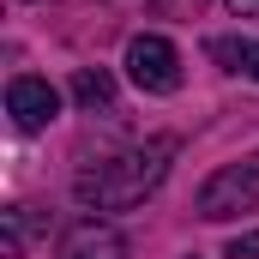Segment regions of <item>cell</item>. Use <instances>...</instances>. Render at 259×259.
Segmentation results:
<instances>
[{
    "label": "cell",
    "instance_id": "cell-1",
    "mask_svg": "<svg viewBox=\"0 0 259 259\" xmlns=\"http://www.w3.org/2000/svg\"><path fill=\"white\" fill-rule=\"evenodd\" d=\"M169 157H175V139H145L121 157H103L97 169H78L72 193L91 211H133L145 193H157V181L169 175Z\"/></svg>",
    "mask_w": 259,
    "mask_h": 259
},
{
    "label": "cell",
    "instance_id": "cell-2",
    "mask_svg": "<svg viewBox=\"0 0 259 259\" xmlns=\"http://www.w3.org/2000/svg\"><path fill=\"white\" fill-rule=\"evenodd\" d=\"M193 211L205 223H229V217H241V211H259V157L253 163H223V169L199 187Z\"/></svg>",
    "mask_w": 259,
    "mask_h": 259
},
{
    "label": "cell",
    "instance_id": "cell-3",
    "mask_svg": "<svg viewBox=\"0 0 259 259\" xmlns=\"http://www.w3.org/2000/svg\"><path fill=\"white\" fill-rule=\"evenodd\" d=\"M127 78L139 91H151V97L181 91V55H175V42L169 36H133L127 42Z\"/></svg>",
    "mask_w": 259,
    "mask_h": 259
},
{
    "label": "cell",
    "instance_id": "cell-4",
    "mask_svg": "<svg viewBox=\"0 0 259 259\" xmlns=\"http://www.w3.org/2000/svg\"><path fill=\"white\" fill-rule=\"evenodd\" d=\"M6 115H12V127H18V133H42L55 115H61V91H55L49 78L18 72V78L6 84Z\"/></svg>",
    "mask_w": 259,
    "mask_h": 259
},
{
    "label": "cell",
    "instance_id": "cell-5",
    "mask_svg": "<svg viewBox=\"0 0 259 259\" xmlns=\"http://www.w3.org/2000/svg\"><path fill=\"white\" fill-rule=\"evenodd\" d=\"M61 259H127V235L115 223L84 217V223H72L61 235Z\"/></svg>",
    "mask_w": 259,
    "mask_h": 259
},
{
    "label": "cell",
    "instance_id": "cell-6",
    "mask_svg": "<svg viewBox=\"0 0 259 259\" xmlns=\"http://www.w3.org/2000/svg\"><path fill=\"white\" fill-rule=\"evenodd\" d=\"M72 103L84 115H115V78L103 66H78L72 72Z\"/></svg>",
    "mask_w": 259,
    "mask_h": 259
},
{
    "label": "cell",
    "instance_id": "cell-7",
    "mask_svg": "<svg viewBox=\"0 0 259 259\" xmlns=\"http://www.w3.org/2000/svg\"><path fill=\"white\" fill-rule=\"evenodd\" d=\"M30 235H36V211H30V205H12V211L0 217V247H6L12 259H24Z\"/></svg>",
    "mask_w": 259,
    "mask_h": 259
},
{
    "label": "cell",
    "instance_id": "cell-8",
    "mask_svg": "<svg viewBox=\"0 0 259 259\" xmlns=\"http://www.w3.org/2000/svg\"><path fill=\"white\" fill-rule=\"evenodd\" d=\"M223 259H259V229L253 235H235V241L223 247Z\"/></svg>",
    "mask_w": 259,
    "mask_h": 259
},
{
    "label": "cell",
    "instance_id": "cell-9",
    "mask_svg": "<svg viewBox=\"0 0 259 259\" xmlns=\"http://www.w3.org/2000/svg\"><path fill=\"white\" fill-rule=\"evenodd\" d=\"M241 66H247V72L259 78V42H241Z\"/></svg>",
    "mask_w": 259,
    "mask_h": 259
},
{
    "label": "cell",
    "instance_id": "cell-10",
    "mask_svg": "<svg viewBox=\"0 0 259 259\" xmlns=\"http://www.w3.org/2000/svg\"><path fill=\"white\" fill-rule=\"evenodd\" d=\"M229 12H235V18H253V12H259V0H229Z\"/></svg>",
    "mask_w": 259,
    "mask_h": 259
}]
</instances>
